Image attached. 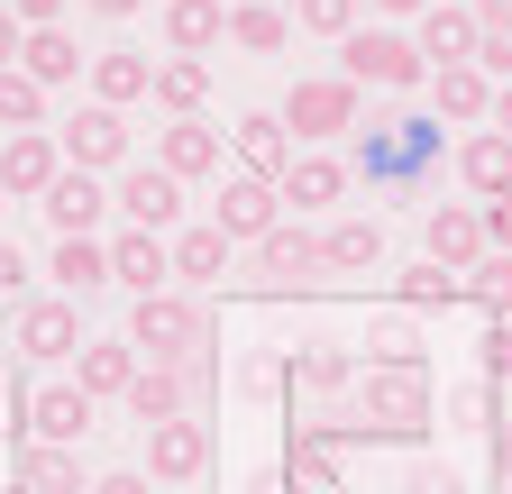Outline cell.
Segmentation results:
<instances>
[{"label":"cell","mask_w":512,"mask_h":494,"mask_svg":"<svg viewBox=\"0 0 512 494\" xmlns=\"http://www.w3.org/2000/svg\"><path fill=\"white\" fill-rule=\"evenodd\" d=\"M119 403H128V421H138V430L183 421V412H192V366H138V385H128Z\"/></svg>","instance_id":"2e32d148"},{"label":"cell","mask_w":512,"mask_h":494,"mask_svg":"<svg viewBox=\"0 0 512 494\" xmlns=\"http://www.w3.org/2000/svg\"><path fill=\"white\" fill-rule=\"evenodd\" d=\"M375 366H421V339H412L403 312H394V321H375Z\"/></svg>","instance_id":"74e56055"},{"label":"cell","mask_w":512,"mask_h":494,"mask_svg":"<svg viewBox=\"0 0 512 494\" xmlns=\"http://www.w3.org/2000/svg\"><path fill=\"white\" fill-rule=\"evenodd\" d=\"M156 110H174V119H202V101H211V65L202 55H174V65H156V92H147Z\"/></svg>","instance_id":"f546056e"},{"label":"cell","mask_w":512,"mask_h":494,"mask_svg":"<svg viewBox=\"0 0 512 494\" xmlns=\"http://www.w3.org/2000/svg\"><path fill=\"white\" fill-rule=\"evenodd\" d=\"M229 46L238 55H284L293 46V19L275 10V0H238V10H229Z\"/></svg>","instance_id":"f1b7e54d"},{"label":"cell","mask_w":512,"mask_h":494,"mask_svg":"<svg viewBox=\"0 0 512 494\" xmlns=\"http://www.w3.org/2000/svg\"><path fill=\"white\" fill-rule=\"evenodd\" d=\"M110 211H119L128 229H156V238H165L174 211H183V183H174L165 165H128V174H119V193H110Z\"/></svg>","instance_id":"52a82bcc"},{"label":"cell","mask_w":512,"mask_h":494,"mask_svg":"<svg viewBox=\"0 0 512 494\" xmlns=\"http://www.w3.org/2000/svg\"><path fill=\"white\" fill-rule=\"evenodd\" d=\"M293 467L302 476H330L339 467V440H330V430H293Z\"/></svg>","instance_id":"f35d334b"},{"label":"cell","mask_w":512,"mask_h":494,"mask_svg":"<svg viewBox=\"0 0 512 494\" xmlns=\"http://www.w3.org/2000/svg\"><path fill=\"white\" fill-rule=\"evenodd\" d=\"M0 202H10V193H0Z\"/></svg>","instance_id":"11a10c76"},{"label":"cell","mask_w":512,"mask_h":494,"mask_svg":"<svg viewBox=\"0 0 512 494\" xmlns=\"http://www.w3.org/2000/svg\"><path fill=\"white\" fill-rule=\"evenodd\" d=\"M430 156H439V119H384L366 138V174H412Z\"/></svg>","instance_id":"ac0fdd59"},{"label":"cell","mask_w":512,"mask_h":494,"mask_svg":"<svg viewBox=\"0 0 512 494\" xmlns=\"http://www.w3.org/2000/svg\"><path fill=\"white\" fill-rule=\"evenodd\" d=\"M467 302H485L494 321H512V247H485L467 266Z\"/></svg>","instance_id":"836d02e7"},{"label":"cell","mask_w":512,"mask_h":494,"mask_svg":"<svg viewBox=\"0 0 512 494\" xmlns=\"http://www.w3.org/2000/svg\"><path fill=\"white\" fill-rule=\"evenodd\" d=\"M357 421L384 430V440H412V430L430 421V376L421 366H366L357 376Z\"/></svg>","instance_id":"6da1fadb"},{"label":"cell","mask_w":512,"mask_h":494,"mask_svg":"<svg viewBox=\"0 0 512 494\" xmlns=\"http://www.w3.org/2000/svg\"><path fill=\"white\" fill-rule=\"evenodd\" d=\"M430 92H439V119H458V129H485L494 119V74L485 65H439Z\"/></svg>","instance_id":"44dd1931"},{"label":"cell","mask_w":512,"mask_h":494,"mask_svg":"<svg viewBox=\"0 0 512 494\" xmlns=\"http://www.w3.org/2000/svg\"><path fill=\"white\" fill-rule=\"evenodd\" d=\"M494 494H512V476H503V485H494Z\"/></svg>","instance_id":"db71d44e"},{"label":"cell","mask_w":512,"mask_h":494,"mask_svg":"<svg viewBox=\"0 0 512 494\" xmlns=\"http://www.w3.org/2000/svg\"><path fill=\"white\" fill-rule=\"evenodd\" d=\"M19 46H28V28H19V10H10V0H0V74L19 65Z\"/></svg>","instance_id":"7bdbcfd3"},{"label":"cell","mask_w":512,"mask_h":494,"mask_svg":"<svg viewBox=\"0 0 512 494\" xmlns=\"http://www.w3.org/2000/svg\"><path fill=\"white\" fill-rule=\"evenodd\" d=\"M46 275L83 302V293H101V284H110V247H101V238H55V266H46Z\"/></svg>","instance_id":"1f68e13d"},{"label":"cell","mask_w":512,"mask_h":494,"mask_svg":"<svg viewBox=\"0 0 512 494\" xmlns=\"http://www.w3.org/2000/svg\"><path fill=\"white\" fill-rule=\"evenodd\" d=\"M202 467H211V421L183 412V421H156V430H147V476H156V485H192Z\"/></svg>","instance_id":"ba28073f"},{"label":"cell","mask_w":512,"mask_h":494,"mask_svg":"<svg viewBox=\"0 0 512 494\" xmlns=\"http://www.w3.org/2000/svg\"><path fill=\"white\" fill-rule=\"evenodd\" d=\"M37 119H46V83H28L10 65V74H0V129H37Z\"/></svg>","instance_id":"d590c367"},{"label":"cell","mask_w":512,"mask_h":494,"mask_svg":"<svg viewBox=\"0 0 512 494\" xmlns=\"http://www.w3.org/2000/svg\"><path fill=\"white\" fill-rule=\"evenodd\" d=\"M458 293H467V275H448V266H430V257H421V266L403 275V312H430V302L448 312V302H458Z\"/></svg>","instance_id":"e575fe53"},{"label":"cell","mask_w":512,"mask_h":494,"mask_svg":"<svg viewBox=\"0 0 512 494\" xmlns=\"http://www.w3.org/2000/svg\"><path fill=\"white\" fill-rule=\"evenodd\" d=\"M10 494H37V485H10Z\"/></svg>","instance_id":"f5cc1de1"},{"label":"cell","mask_w":512,"mask_h":494,"mask_svg":"<svg viewBox=\"0 0 512 494\" xmlns=\"http://www.w3.org/2000/svg\"><path fill=\"white\" fill-rule=\"evenodd\" d=\"M476 257H485V211H476V202H439V211H430V266L467 275Z\"/></svg>","instance_id":"e0dca14e"},{"label":"cell","mask_w":512,"mask_h":494,"mask_svg":"<svg viewBox=\"0 0 512 494\" xmlns=\"http://www.w3.org/2000/svg\"><path fill=\"white\" fill-rule=\"evenodd\" d=\"M348 193V165L339 156H293V174H284V202L293 211H330Z\"/></svg>","instance_id":"4dcf8cb0"},{"label":"cell","mask_w":512,"mask_h":494,"mask_svg":"<svg viewBox=\"0 0 512 494\" xmlns=\"http://www.w3.org/2000/svg\"><path fill=\"white\" fill-rule=\"evenodd\" d=\"M494 129H512V83H494Z\"/></svg>","instance_id":"f907efd6"},{"label":"cell","mask_w":512,"mask_h":494,"mask_svg":"<svg viewBox=\"0 0 512 494\" xmlns=\"http://www.w3.org/2000/svg\"><path fill=\"white\" fill-rule=\"evenodd\" d=\"M83 10H101V19H138L147 0H83Z\"/></svg>","instance_id":"c3c4849f"},{"label":"cell","mask_w":512,"mask_h":494,"mask_svg":"<svg viewBox=\"0 0 512 494\" xmlns=\"http://www.w3.org/2000/svg\"><path fill=\"white\" fill-rule=\"evenodd\" d=\"M458 183H467L476 202L512 193V129H476V138L458 147Z\"/></svg>","instance_id":"7402d4cb"},{"label":"cell","mask_w":512,"mask_h":494,"mask_svg":"<svg viewBox=\"0 0 512 494\" xmlns=\"http://www.w3.org/2000/svg\"><path fill=\"white\" fill-rule=\"evenodd\" d=\"M229 37V10L220 0H165V46L174 55H211Z\"/></svg>","instance_id":"d4e9b609"},{"label":"cell","mask_w":512,"mask_h":494,"mask_svg":"<svg viewBox=\"0 0 512 494\" xmlns=\"http://www.w3.org/2000/svg\"><path fill=\"white\" fill-rule=\"evenodd\" d=\"M229 275V229L202 220V229H183L174 238V284H220Z\"/></svg>","instance_id":"83f0119b"},{"label":"cell","mask_w":512,"mask_h":494,"mask_svg":"<svg viewBox=\"0 0 512 494\" xmlns=\"http://www.w3.org/2000/svg\"><path fill=\"white\" fill-rule=\"evenodd\" d=\"M339 74L366 92V83H384V92H412L430 65H421V46L403 37V28H348L339 37Z\"/></svg>","instance_id":"3957f363"},{"label":"cell","mask_w":512,"mask_h":494,"mask_svg":"<svg viewBox=\"0 0 512 494\" xmlns=\"http://www.w3.org/2000/svg\"><path fill=\"white\" fill-rule=\"evenodd\" d=\"M74 385H83L92 403L128 394V385H138V348H128V339H83V348H74Z\"/></svg>","instance_id":"ffe728a7"},{"label":"cell","mask_w":512,"mask_h":494,"mask_svg":"<svg viewBox=\"0 0 512 494\" xmlns=\"http://www.w3.org/2000/svg\"><path fill=\"white\" fill-rule=\"evenodd\" d=\"M19 74L55 92V83H74V74H92V55H83L74 37H64V28H28V46H19Z\"/></svg>","instance_id":"603a6c76"},{"label":"cell","mask_w":512,"mask_h":494,"mask_svg":"<svg viewBox=\"0 0 512 494\" xmlns=\"http://www.w3.org/2000/svg\"><path fill=\"white\" fill-rule=\"evenodd\" d=\"M92 494H147V467H119V476H92Z\"/></svg>","instance_id":"bcb514c9"},{"label":"cell","mask_w":512,"mask_h":494,"mask_svg":"<svg viewBox=\"0 0 512 494\" xmlns=\"http://www.w3.org/2000/svg\"><path fill=\"white\" fill-rule=\"evenodd\" d=\"M284 220V183H266V174H229L220 183V229L229 238H266Z\"/></svg>","instance_id":"4fadbf2b"},{"label":"cell","mask_w":512,"mask_h":494,"mask_svg":"<svg viewBox=\"0 0 512 494\" xmlns=\"http://www.w3.org/2000/svg\"><path fill=\"white\" fill-rule=\"evenodd\" d=\"M55 174H64L55 129H10V138H0V193H10V202H37Z\"/></svg>","instance_id":"8992f818"},{"label":"cell","mask_w":512,"mask_h":494,"mask_svg":"<svg viewBox=\"0 0 512 494\" xmlns=\"http://www.w3.org/2000/svg\"><path fill=\"white\" fill-rule=\"evenodd\" d=\"M19 284H28V257H19L10 238H0V293H19Z\"/></svg>","instance_id":"7dc6e473"},{"label":"cell","mask_w":512,"mask_h":494,"mask_svg":"<svg viewBox=\"0 0 512 494\" xmlns=\"http://www.w3.org/2000/svg\"><path fill=\"white\" fill-rule=\"evenodd\" d=\"M19 485H37V494H92V476H83V458L74 449H19Z\"/></svg>","instance_id":"d6a6232c"},{"label":"cell","mask_w":512,"mask_h":494,"mask_svg":"<svg viewBox=\"0 0 512 494\" xmlns=\"http://www.w3.org/2000/svg\"><path fill=\"white\" fill-rule=\"evenodd\" d=\"M293 28H311V37H348V28H357V0H293Z\"/></svg>","instance_id":"8d00e7d4"},{"label":"cell","mask_w":512,"mask_h":494,"mask_svg":"<svg viewBox=\"0 0 512 494\" xmlns=\"http://www.w3.org/2000/svg\"><path fill=\"white\" fill-rule=\"evenodd\" d=\"M320 266H330V275H375V266H384V229H375V220L320 229Z\"/></svg>","instance_id":"4316f807"},{"label":"cell","mask_w":512,"mask_h":494,"mask_svg":"<svg viewBox=\"0 0 512 494\" xmlns=\"http://www.w3.org/2000/svg\"><path fill=\"white\" fill-rule=\"evenodd\" d=\"M485 211V247H512V193H494V202H476Z\"/></svg>","instance_id":"b9f144b4"},{"label":"cell","mask_w":512,"mask_h":494,"mask_svg":"<svg viewBox=\"0 0 512 494\" xmlns=\"http://www.w3.org/2000/svg\"><path fill=\"white\" fill-rule=\"evenodd\" d=\"M375 10H384V19H421L430 0H375Z\"/></svg>","instance_id":"681fc988"},{"label":"cell","mask_w":512,"mask_h":494,"mask_svg":"<svg viewBox=\"0 0 512 494\" xmlns=\"http://www.w3.org/2000/svg\"><path fill=\"white\" fill-rule=\"evenodd\" d=\"M74 348H83V312H74V293L28 302V312H19V357L55 366V357H74Z\"/></svg>","instance_id":"7c38bea8"},{"label":"cell","mask_w":512,"mask_h":494,"mask_svg":"<svg viewBox=\"0 0 512 494\" xmlns=\"http://www.w3.org/2000/svg\"><path fill=\"white\" fill-rule=\"evenodd\" d=\"M110 284H128V293H174V238L119 229L110 238Z\"/></svg>","instance_id":"9c48e42d"},{"label":"cell","mask_w":512,"mask_h":494,"mask_svg":"<svg viewBox=\"0 0 512 494\" xmlns=\"http://www.w3.org/2000/svg\"><path fill=\"white\" fill-rule=\"evenodd\" d=\"M55 147H64V165L101 174V165H119V156H128V119H119L110 101H83V110H74V119L55 129Z\"/></svg>","instance_id":"5b68a950"},{"label":"cell","mask_w":512,"mask_h":494,"mask_svg":"<svg viewBox=\"0 0 512 494\" xmlns=\"http://www.w3.org/2000/svg\"><path fill=\"white\" fill-rule=\"evenodd\" d=\"M174 183H192V174H220V129L211 119H165V156H156Z\"/></svg>","instance_id":"cb8c5ba5"},{"label":"cell","mask_w":512,"mask_h":494,"mask_svg":"<svg viewBox=\"0 0 512 494\" xmlns=\"http://www.w3.org/2000/svg\"><path fill=\"white\" fill-rule=\"evenodd\" d=\"M412 494H467V485H458V467H421V476H412Z\"/></svg>","instance_id":"f6af8a7d"},{"label":"cell","mask_w":512,"mask_h":494,"mask_svg":"<svg viewBox=\"0 0 512 494\" xmlns=\"http://www.w3.org/2000/svg\"><path fill=\"white\" fill-rule=\"evenodd\" d=\"M485 376H494V385L512 376V321H485Z\"/></svg>","instance_id":"60d3db41"},{"label":"cell","mask_w":512,"mask_h":494,"mask_svg":"<svg viewBox=\"0 0 512 494\" xmlns=\"http://www.w3.org/2000/svg\"><path fill=\"white\" fill-rule=\"evenodd\" d=\"M10 10H19V28H55V19H64V0H10Z\"/></svg>","instance_id":"ee69618b"},{"label":"cell","mask_w":512,"mask_h":494,"mask_svg":"<svg viewBox=\"0 0 512 494\" xmlns=\"http://www.w3.org/2000/svg\"><path fill=\"white\" fill-rule=\"evenodd\" d=\"M37 211L55 220V238H92V229H101V211H110V193H101L83 165H64L46 193H37Z\"/></svg>","instance_id":"8fae6325"},{"label":"cell","mask_w":512,"mask_h":494,"mask_svg":"<svg viewBox=\"0 0 512 494\" xmlns=\"http://www.w3.org/2000/svg\"><path fill=\"white\" fill-rule=\"evenodd\" d=\"M275 119H284L302 147L348 138V129H357V83H348V74H311V83H293V101H284Z\"/></svg>","instance_id":"277c9868"},{"label":"cell","mask_w":512,"mask_h":494,"mask_svg":"<svg viewBox=\"0 0 512 494\" xmlns=\"http://www.w3.org/2000/svg\"><path fill=\"white\" fill-rule=\"evenodd\" d=\"M128 348H138V366H192V348H202V312H192L183 293H138Z\"/></svg>","instance_id":"7a4b0ae2"},{"label":"cell","mask_w":512,"mask_h":494,"mask_svg":"<svg viewBox=\"0 0 512 494\" xmlns=\"http://www.w3.org/2000/svg\"><path fill=\"white\" fill-rule=\"evenodd\" d=\"M256 275H266V284H320V275H330V266H320V238H302V229H266V238H256Z\"/></svg>","instance_id":"d6986e66"},{"label":"cell","mask_w":512,"mask_h":494,"mask_svg":"<svg viewBox=\"0 0 512 494\" xmlns=\"http://www.w3.org/2000/svg\"><path fill=\"white\" fill-rule=\"evenodd\" d=\"M412 46H421V65H476V10H458V0H430V10L412 19Z\"/></svg>","instance_id":"30bf717a"},{"label":"cell","mask_w":512,"mask_h":494,"mask_svg":"<svg viewBox=\"0 0 512 494\" xmlns=\"http://www.w3.org/2000/svg\"><path fill=\"white\" fill-rule=\"evenodd\" d=\"M229 147H238V174H266V183L293 174V129H284L275 110H247L238 129H229Z\"/></svg>","instance_id":"5bb4252c"},{"label":"cell","mask_w":512,"mask_h":494,"mask_svg":"<svg viewBox=\"0 0 512 494\" xmlns=\"http://www.w3.org/2000/svg\"><path fill=\"white\" fill-rule=\"evenodd\" d=\"M28 430L46 449H83V430H92V394L83 385H37L28 394Z\"/></svg>","instance_id":"9a60e30c"},{"label":"cell","mask_w":512,"mask_h":494,"mask_svg":"<svg viewBox=\"0 0 512 494\" xmlns=\"http://www.w3.org/2000/svg\"><path fill=\"white\" fill-rule=\"evenodd\" d=\"M494 449H503V476H512V421H494Z\"/></svg>","instance_id":"816d5d0a"},{"label":"cell","mask_w":512,"mask_h":494,"mask_svg":"<svg viewBox=\"0 0 512 494\" xmlns=\"http://www.w3.org/2000/svg\"><path fill=\"white\" fill-rule=\"evenodd\" d=\"M293 376H302V385H320V394H339V385H348V357H339V348H311Z\"/></svg>","instance_id":"ab89813d"},{"label":"cell","mask_w":512,"mask_h":494,"mask_svg":"<svg viewBox=\"0 0 512 494\" xmlns=\"http://www.w3.org/2000/svg\"><path fill=\"white\" fill-rule=\"evenodd\" d=\"M156 92V65L147 55H128V46H110V55H92V101H110V110H128V101H147Z\"/></svg>","instance_id":"484cf974"}]
</instances>
